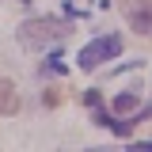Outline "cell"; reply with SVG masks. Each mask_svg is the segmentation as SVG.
<instances>
[{"label": "cell", "mask_w": 152, "mask_h": 152, "mask_svg": "<svg viewBox=\"0 0 152 152\" xmlns=\"http://www.w3.org/2000/svg\"><path fill=\"white\" fill-rule=\"evenodd\" d=\"M69 34V23L65 19H31L19 27V42L23 46H50V42H61Z\"/></svg>", "instance_id": "cell-1"}, {"label": "cell", "mask_w": 152, "mask_h": 152, "mask_svg": "<svg viewBox=\"0 0 152 152\" xmlns=\"http://www.w3.org/2000/svg\"><path fill=\"white\" fill-rule=\"evenodd\" d=\"M118 53H122V38L118 34H103V38L88 42V46L76 53V65H80L84 72H91V69H99L103 61H114Z\"/></svg>", "instance_id": "cell-2"}, {"label": "cell", "mask_w": 152, "mask_h": 152, "mask_svg": "<svg viewBox=\"0 0 152 152\" xmlns=\"http://www.w3.org/2000/svg\"><path fill=\"white\" fill-rule=\"evenodd\" d=\"M126 19L137 34L152 38V0H126Z\"/></svg>", "instance_id": "cell-3"}, {"label": "cell", "mask_w": 152, "mask_h": 152, "mask_svg": "<svg viewBox=\"0 0 152 152\" xmlns=\"http://www.w3.org/2000/svg\"><path fill=\"white\" fill-rule=\"evenodd\" d=\"M19 110V91L12 80H0V114H15Z\"/></svg>", "instance_id": "cell-4"}, {"label": "cell", "mask_w": 152, "mask_h": 152, "mask_svg": "<svg viewBox=\"0 0 152 152\" xmlns=\"http://www.w3.org/2000/svg\"><path fill=\"white\" fill-rule=\"evenodd\" d=\"M133 107H137V95H133V91H122V95H114V114H129Z\"/></svg>", "instance_id": "cell-5"}, {"label": "cell", "mask_w": 152, "mask_h": 152, "mask_svg": "<svg viewBox=\"0 0 152 152\" xmlns=\"http://www.w3.org/2000/svg\"><path fill=\"white\" fill-rule=\"evenodd\" d=\"M19 4H31V0H19Z\"/></svg>", "instance_id": "cell-6"}]
</instances>
